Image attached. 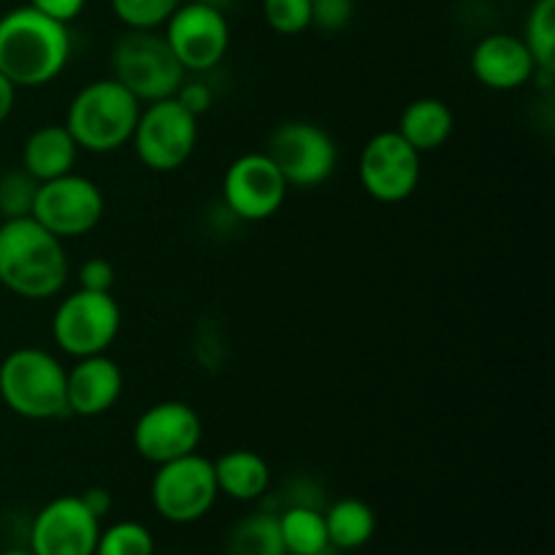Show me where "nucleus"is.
I'll use <instances>...</instances> for the list:
<instances>
[{
	"label": "nucleus",
	"mask_w": 555,
	"mask_h": 555,
	"mask_svg": "<svg viewBox=\"0 0 555 555\" xmlns=\"http://www.w3.org/2000/svg\"><path fill=\"white\" fill-rule=\"evenodd\" d=\"M70 57L68 25L20 5L0 16V74L20 87H43L57 79Z\"/></svg>",
	"instance_id": "1"
},
{
	"label": "nucleus",
	"mask_w": 555,
	"mask_h": 555,
	"mask_svg": "<svg viewBox=\"0 0 555 555\" xmlns=\"http://www.w3.org/2000/svg\"><path fill=\"white\" fill-rule=\"evenodd\" d=\"M68 282L63 238L33 217L0 222V285L27 301L57 296Z\"/></svg>",
	"instance_id": "2"
},
{
	"label": "nucleus",
	"mask_w": 555,
	"mask_h": 555,
	"mask_svg": "<svg viewBox=\"0 0 555 555\" xmlns=\"http://www.w3.org/2000/svg\"><path fill=\"white\" fill-rule=\"evenodd\" d=\"M141 101L125 90L117 79H98L81 87L65 114V128L76 146L95 155L117 152L133 135Z\"/></svg>",
	"instance_id": "3"
},
{
	"label": "nucleus",
	"mask_w": 555,
	"mask_h": 555,
	"mask_svg": "<svg viewBox=\"0 0 555 555\" xmlns=\"http://www.w3.org/2000/svg\"><path fill=\"white\" fill-rule=\"evenodd\" d=\"M65 374L52 352L20 347L0 363V399L25 421H52L68 412Z\"/></svg>",
	"instance_id": "4"
},
{
	"label": "nucleus",
	"mask_w": 555,
	"mask_h": 555,
	"mask_svg": "<svg viewBox=\"0 0 555 555\" xmlns=\"http://www.w3.org/2000/svg\"><path fill=\"white\" fill-rule=\"evenodd\" d=\"M114 79L133 92L141 103H155L177 95L188 70L157 30H128L112 49Z\"/></svg>",
	"instance_id": "5"
},
{
	"label": "nucleus",
	"mask_w": 555,
	"mask_h": 555,
	"mask_svg": "<svg viewBox=\"0 0 555 555\" xmlns=\"http://www.w3.org/2000/svg\"><path fill=\"white\" fill-rule=\"evenodd\" d=\"M130 144L150 171H177L193 157L198 144V117L190 114L177 98L146 103L141 106Z\"/></svg>",
	"instance_id": "6"
},
{
	"label": "nucleus",
	"mask_w": 555,
	"mask_h": 555,
	"mask_svg": "<svg viewBox=\"0 0 555 555\" xmlns=\"http://www.w3.org/2000/svg\"><path fill=\"white\" fill-rule=\"evenodd\" d=\"M122 325V312L112 293L76 291L63 298L52 318V336L70 358L103 356L114 345Z\"/></svg>",
	"instance_id": "7"
},
{
	"label": "nucleus",
	"mask_w": 555,
	"mask_h": 555,
	"mask_svg": "<svg viewBox=\"0 0 555 555\" xmlns=\"http://www.w3.org/2000/svg\"><path fill=\"white\" fill-rule=\"evenodd\" d=\"M220 488L215 461L195 453L157 466L152 477V504L168 524H195L215 507Z\"/></svg>",
	"instance_id": "8"
},
{
	"label": "nucleus",
	"mask_w": 555,
	"mask_h": 555,
	"mask_svg": "<svg viewBox=\"0 0 555 555\" xmlns=\"http://www.w3.org/2000/svg\"><path fill=\"white\" fill-rule=\"evenodd\" d=\"M106 201L101 188L81 173H63L38 184L33 220L41 222L57 238H76L90 233L103 220Z\"/></svg>",
	"instance_id": "9"
},
{
	"label": "nucleus",
	"mask_w": 555,
	"mask_h": 555,
	"mask_svg": "<svg viewBox=\"0 0 555 555\" xmlns=\"http://www.w3.org/2000/svg\"><path fill=\"white\" fill-rule=\"evenodd\" d=\"M266 155L276 163L291 188H318L334 173L339 152L331 133L307 119L282 122L271 133Z\"/></svg>",
	"instance_id": "10"
},
{
	"label": "nucleus",
	"mask_w": 555,
	"mask_h": 555,
	"mask_svg": "<svg viewBox=\"0 0 555 555\" xmlns=\"http://www.w3.org/2000/svg\"><path fill=\"white\" fill-rule=\"evenodd\" d=\"M358 177L374 201L401 204L421 184V152L399 130H383L363 146Z\"/></svg>",
	"instance_id": "11"
},
{
	"label": "nucleus",
	"mask_w": 555,
	"mask_h": 555,
	"mask_svg": "<svg viewBox=\"0 0 555 555\" xmlns=\"http://www.w3.org/2000/svg\"><path fill=\"white\" fill-rule=\"evenodd\" d=\"M166 41L184 70L204 74L225 60L231 47L228 16L211 5L184 0L166 20Z\"/></svg>",
	"instance_id": "12"
},
{
	"label": "nucleus",
	"mask_w": 555,
	"mask_h": 555,
	"mask_svg": "<svg viewBox=\"0 0 555 555\" xmlns=\"http://www.w3.org/2000/svg\"><path fill=\"white\" fill-rule=\"evenodd\" d=\"M287 188L291 184L266 152H247L228 166L222 177V201L238 220L260 222L282 209Z\"/></svg>",
	"instance_id": "13"
},
{
	"label": "nucleus",
	"mask_w": 555,
	"mask_h": 555,
	"mask_svg": "<svg viewBox=\"0 0 555 555\" xmlns=\"http://www.w3.org/2000/svg\"><path fill=\"white\" fill-rule=\"evenodd\" d=\"M204 428L198 412L184 401H160L141 412L133 426V448L150 464L160 466L198 450Z\"/></svg>",
	"instance_id": "14"
},
{
	"label": "nucleus",
	"mask_w": 555,
	"mask_h": 555,
	"mask_svg": "<svg viewBox=\"0 0 555 555\" xmlns=\"http://www.w3.org/2000/svg\"><path fill=\"white\" fill-rule=\"evenodd\" d=\"M101 520L81 496H57L41 507L30 529L33 555H95Z\"/></svg>",
	"instance_id": "15"
},
{
	"label": "nucleus",
	"mask_w": 555,
	"mask_h": 555,
	"mask_svg": "<svg viewBox=\"0 0 555 555\" xmlns=\"http://www.w3.org/2000/svg\"><path fill=\"white\" fill-rule=\"evenodd\" d=\"M472 74L488 90H520L537 76V63L524 38L513 33H491L472 52Z\"/></svg>",
	"instance_id": "16"
},
{
	"label": "nucleus",
	"mask_w": 555,
	"mask_h": 555,
	"mask_svg": "<svg viewBox=\"0 0 555 555\" xmlns=\"http://www.w3.org/2000/svg\"><path fill=\"white\" fill-rule=\"evenodd\" d=\"M122 369L103 356L79 358L76 366L65 374V399L68 412L79 417H98L112 410L122 396Z\"/></svg>",
	"instance_id": "17"
},
{
	"label": "nucleus",
	"mask_w": 555,
	"mask_h": 555,
	"mask_svg": "<svg viewBox=\"0 0 555 555\" xmlns=\"http://www.w3.org/2000/svg\"><path fill=\"white\" fill-rule=\"evenodd\" d=\"M76 157H79V146H76L68 128L65 125H43L27 135L25 150H22V168L36 182H49V179L74 171Z\"/></svg>",
	"instance_id": "18"
},
{
	"label": "nucleus",
	"mask_w": 555,
	"mask_h": 555,
	"mask_svg": "<svg viewBox=\"0 0 555 555\" xmlns=\"http://www.w3.org/2000/svg\"><path fill=\"white\" fill-rule=\"evenodd\" d=\"M399 130L417 152H437L450 141L455 130L453 108L439 98H417L401 112Z\"/></svg>",
	"instance_id": "19"
},
{
	"label": "nucleus",
	"mask_w": 555,
	"mask_h": 555,
	"mask_svg": "<svg viewBox=\"0 0 555 555\" xmlns=\"http://www.w3.org/2000/svg\"><path fill=\"white\" fill-rule=\"evenodd\" d=\"M217 488L236 502H255L271 486V469L253 450H231L215 461Z\"/></svg>",
	"instance_id": "20"
},
{
	"label": "nucleus",
	"mask_w": 555,
	"mask_h": 555,
	"mask_svg": "<svg viewBox=\"0 0 555 555\" xmlns=\"http://www.w3.org/2000/svg\"><path fill=\"white\" fill-rule=\"evenodd\" d=\"M323 515L328 542L336 551H356V547H363L374 537V529H377L374 509L366 502H361V499H339Z\"/></svg>",
	"instance_id": "21"
},
{
	"label": "nucleus",
	"mask_w": 555,
	"mask_h": 555,
	"mask_svg": "<svg viewBox=\"0 0 555 555\" xmlns=\"http://www.w3.org/2000/svg\"><path fill=\"white\" fill-rule=\"evenodd\" d=\"M280 531L291 555H318L331 547L325 515L312 504H291L280 515Z\"/></svg>",
	"instance_id": "22"
},
{
	"label": "nucleus",
	"mask_w": 555,
	"mask_h": 555,
	"mask_svg": "<svg viewBox=\"0 0 555 555\" xmlns=\"http://www.w3.org/2000/svg\"><path fill=\"white\" fill-rule=\"evenodd\" d=\"M231 555H287L280 531V515L258 513L238 520L228 540Z\"/></svg>",
	"instance_id": "23"
},
{
	"label": "nucleus",
	"mask_w": 555,
	"mask_h": 555,
	"mask_svg": "<svg viewBox=\"0 0 555 555\" xmlns=\"http://www.w3.org/2000/svg\"><path fill=\"white\" fill-rule=\"evenodd\" d=\"M524 43L537 63V74L555 70V0H534L524 25Z\"/></svg>",
	"instance_id": "24"
},
{
	"label": "nucleus",
	"mask_w": 555,
	"mask_h": 555,
	"mask_svg": "<svg viewBox=\"0 0 555 555\" xmlns=\"http://www.w3.org/2000/svg\"><path fill=\"white\" fill-rule=\"evenodd\" d=\"M38 184L41 182H36L25 168H11L0 173V222L30 217Z\"/></svg>",
	"instance_id": "25"
},
{
	"label": "nucleus",
	"mask_w": 555,
	"mask_h": 555,
	"mask_svg": "<svg viewBox=\"0 0 555 555\" xmlns=\"http://www.w3.org/2000/svg\"><path fill=\"white\" fill-rule=\"evenodd\" d=\"M95 555H155V540L146 526L122 520L98 534Z\"/></svg>",
	"instance_id": "26"
},
{
	"label": "nucleus",
	"mask_w": 555,
	"mask_h": 555,
	"mask_svg": "<svg viewBox=\"0 0 555 555\" xmlns=\"http://www.w3.org/2000/svg\"><path fill=\"white\" fill-rule=\"evenodd\" d=\"M114 16L128 30H157L184 0H108Z\"/></svg>",
	"instance_id": "27"
},
{
	"label": "nucleus",
	"mask_w": 555,
	"mask_h": 555,
	"mask_svg": "<svg viewBox=\"0 0 555 555\" xmlns=\"http://www.w3.org/2000/svg\"><path fill=\"white\" fill-rule=\"evenodd\" d=\"M263 20L280 36H298L312 27L309 0H263Z\"/></svg>",
	"instance_id": "28"
},
{
	"label": "nucleus",
	"mask_w": 555,
	"mask_h": 555,
	"mask_svg": "<svg viewBox=\"0 0 555 555\" xmlns=\"http://www.w3.org/2000/svg\"><path fill=\"white\" fill-rule=\"evenodd\" d=\"M312 5V27L323 33L345 30L356 14V0H309Z\"/></svg>",
	"instance_id": "29"
},
{
	"label": "nucleus",
	"mask_w": 555,
	"mask_h": 555,
	"mask_svg": "<svg viewBox=\"0 0 555 555\" xmlns=\"http://www.w3.org/2000/svg\"><path fill=\"white\" fill-rule=\"evenodd\" d=\"M81 291L92 293H112L114 285V266L106 258H90L79 269Z\"/></svg>",
	"instance_id": "30"
},
{
	"label": "nucleus",
	"mask_w": 555,
	"mask_h": 555,
	"mask_svg": "<svg viewBox=\"0 0 555 555\" xmlns=\"http://www.w3.org/2000/svg\"><path fill=\"white\" fill-rule=\"evenodd\" d=\"M173 98H177V101L182 103L190 114H195V117H201L204 112H209L211 101H215V95H211V87L206 85V81H188V79L179 85L177 95Z\"/></svg>",
	"instance_id": "31"
},
{
	"label": "nucleus",
	"mask_w": 555,
	"mask_h": 555,
	"mask_svg": "<svg viewBox=\"0 0 555 555\" xmlns=\"http://www.w3.org/2000/svg\"><path fill=\"white\" fill-rule=\"evenodd\" d=\"M27 5H33V9L41 11V14L52 16V20L68 25V22H74L76 16L85 11L87 0H30Z\"/></svg>",
	"instance_id": "32"
},
{
	"label": "nucleus",
	"mask_w": 555,
	"mask_h": 555,
	"mask_svg": "<svg viewBox=\"0 0 555 555\" xmlns=\"http://www.w3.org/2000/svg\"><path fill=\"white\" fill-rule=\"evenodd\" d=\"M79 496H81V502L87 504V509H90L98 520L106 518L108 509H112V493H108L106 488H90V491L79 493Z\"/></svg>",
	"instance_id": "33"
},
{
	"label": "nucleus",
	"mask_w": 555,
	"mask_h": 555,
	"mask_svg": "<svg viewBox=\"0 0 555 555\" xmlns=\"http://www.w3.org/2000/svg\"><path fill=\"white\" fill-rule=\"evenodd\" d=\"M14 103H16V87L0 74V125L9 119V114L14 112Z\"/></svg>",
	"instance_id": "34"
},
{
	"label": "nucleus",
	"mask_w": 555,
	"mask_h": 555,
	"mask_svg": "<svg viewBox=\"0 0 555 555\" xmlns=\"http://www.w3.org/2000/svg\"><path fill=\"white\" fill-rule=\"evenodd\" d=\"M195 3H204V5H211V9H217V11H222V14H225L228 9H231L233 3H236V0H195Z\"/></svg>",
	"instance_id": "35"
},
{
	"label": "nucleus",
	"mask_w": 555,
	"mask_h": 555,
	"mask_svg": "<svg viewBox=\"0 0 555 555\" xmlns=\"http://www.w3.org/2000/svg\"><path fill=\"white\" fill-rule=\"evenodd\" d=\"M0 555H33L30 551H5V553H0Z\"/></svg>",
	"instance_id": "36"
}]
</instances>
